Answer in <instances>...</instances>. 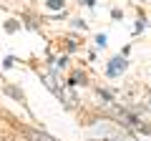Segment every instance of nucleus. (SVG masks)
Here are the masks:
<instances>
[{"instance_id": "f257e3e1", "label": "nucleus", "mask_w": 151, "mask_h": 141, "mask_svg": "<svg viewBox=\"0 0 151 141\" xmlns=\"http://www.w3.org/2000/svg\"><path fill=\"white\" fill-rule=\"evenodd\" d=\"M126 68H129V60H126V55H116V58H111V63H108L106 73H108L111 78H116V76H121Z\"/></svg>"}, {"instance_id": "f03ea898", "label": "nucleus", "mask_w": 151, "mask_h": 141, "mask_svg": "<svg viewBox=\"0 0 151 141\" xmlns=\"http://www.w3.org/2000/svg\"><path fill=\"white\" fill-rule=\"evenodd\" d=\"M20 131L25 134L28 141H58V139H53L50 134H45V131H38V129H28V126H23Z\"/></svg>"}, {"instance_id": "7ed1b4c3", "label": "nucleus", "mask_w": 151, "mask_h": 141, "mask_svg": "<svg viewBox=\"0 0 151 141\" xmlns=\"http://www.w3.org/2000/svg\"><path fill=\"white\" fill-rule=\"evenodd\" d=\"M5 93L13 96V98H18V101H23V91H18L15 86H5Z\"/></svg>"}, {"instance_id": "20e7f679", "label": "nucleus", "mask_w": 151, "mask_h": 141, "mask_svg": "<svg viewBox=\"0 0 151 141\" xmlns=\"http://www.w3.org/2000/svg\"><path fill=\"white\" fill-rule=\"evenodd\" d=\"M98 98H103V103H111L113 101V93L106 91V88H98Z\"/></svg>"}, {"instance_id": "39448f33", "label": "nucleus", "mask_w": 151, "mask_h": 141, "mask_svg": "<svg viewBox=\"0 0 151 141\" xmlns=\"http://www.w3.org/2000/svg\"><path fill=\"white\" fill-rule=\"evenodd\" d=\"M70 86H78V83H86V76H83V73H81V70H78V73H73V78H70Z\"/></svg>"}, {"instance_id": "423d86ee", "label": "nucleus", "mask_w": 151, "mask_h": 141, "mask_svg": "<svg viewBox=\"0 0 151 141\" xmlns=\"http://www.w3.org/2000/svg\"><path fill=\"white\" fill-rule=\"evenodd\" d=\"M45 5H48V8H60V10H63L65 0H45Z\"/></svg>"}, {"instance_id": "0eeeda50", "label": "nucleus", "mask_w": 151, "mask_h": 141, "mask_svg": "<svg viewBox=\"0 0 151 141\" xmlns=\"http://www.w3.org/2000/svg\"><path fill=\"white\" fill-rule=\"evenodd\" d=\"M144 28H146V18H144V15H139V23H136V33L144 30Z\"/></svg>"}, {"instance_id": "6e6552de", "label": "nucleus", "mask_w": 151, "mask_h": 141, "mask_svg": "<svg viewBox=\"0 0 151 141\" xmlns=\"http://www.w3.org/2000/svg\"><path fill=\"white\" fill-rule=\"evenodd\" d=\"M96 45H101V48H103V45H106V35H98V38H96Z\"/></svg>"}]
</instances>
